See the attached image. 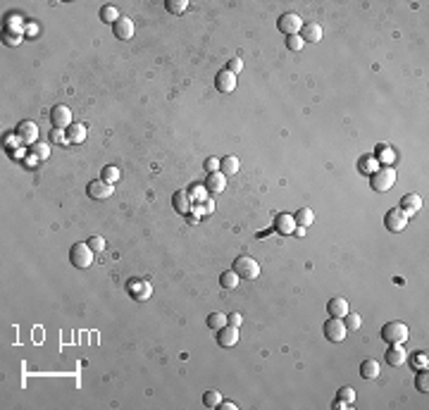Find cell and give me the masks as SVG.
<instances>
[{
  "instance_id": "34",
  "label": "cell",
  "mask_w": 429,
  "mask_h": 410,
  "mask_svg": "<svg viewBox=\"0 0 429 410\" xmlns=\"http://www.w3.org/2000/svg\"><path fill=\"white\" fill-rule=\"evenodd\" d=\"M303 45H306V41L300 38V34H296V36H286V48L291 53H300L303 50Z\"/></svg>"
},
{
  "instance_id": "31",
  "label": "cell",
  "mask_w": 429,
  "mask_h": 410,
  "mask_svg": "<svg viewBox=\"0 0 429 410\" xmlns=\"http://www.w3.org/2000/svg\"><path fill=\"white\" fill-rule=\"evenodd\" d=\"M100 179H103V182H108V184L119 182V167H115V165H108V167H103Z\"/></svg>"
},
{
  "instance_id": "25",
  "label": "cell",
  "mask_w": 429,
  "mask_h": 410,
  "mask_svg": "<svg viewBox=\"0 0 429 410\" xmlns=\"http://www.w3.org/2000/svg\"><path fill=\"white\" fill-rule=\"evenodd\" d=\"M219 284H222V289H236L239 286V274L234 270H226L219 274Z\"/></svg>"
},
{
  "instance_id": "38",
  "label": "cell",
  "mask_w": 429,
  "mask_h": 410,
  "mask_svg": "<svg viewBox=\"0 0 429 410\" xmlns=\"http://www.w3.org/2000/svg\"><path fill=\"white\" fill-rule=\"evenodd\" d=\"M413 365L417 367V370H427V353H422V351H417L413 355Z\"/></svg>"
},
{
  "instance_id": "41",
  "label": "cell",
  "mask_w": 429,
  "mask_h": 410,
  "mask_svg": "<svg viewBox=\"0 0 429 410\" xmlns=\"http://www.w3.org/2000/svg\"><path fill=\"white\" fill-rule=\"evenodd\" d=\"M360 172H363V174H372V172H374V160H372V158H363V160H360Z\"/></svg>"
},
{
  "instance_id": "23",
  "label": "cell",
  "mask_w": 429,
  "mask_h": 410,
  "mask_svg": "<svg viewBox=\"0 0 429 410\" xmlns=\"http://www.w3.org/2000/svg\"><path fill=\"white\" fill-rule=\"evenodd\" d=\"M293 220H296V224H298V227L308 229V227H310V224L315 222V213L310 210V208H300L298 213L293 215Z\"/></svg>"
},
{
  "instance_id": "39",
  "label": "cell",
  "mask_w": 429,
  "mask_h": 410,
  "mask_svg": "<svg viewBox=\"0 0 429 410\" xmlns=\"http://www.w3.org/2000/svg\"><path fill=\"white\" fill-rule=\"evenodd\" d=\"M226 69H229L232 74L243 72V60H241V58H232L229 62H226Z\"/></svg>"
},
{
  "instance_id": "6",
  "label": "cell",
  "mask_w": 429,
  "mask_h": 410,
  "mask_svg": "<svg viewBox=\"0 0 429 410\" xmlns=\"http://www.w3.org/2000/svg\"><path fill=\"white\" fill-rule=\"evenodd\" d=\"M127 293H129L134 300H141V303H143V300L150 298L153 286L148 284L146 279H136V277H134V279H129V281H127Z\"/></svg>"
},
{
  "instance_id": "2",
  "label": "cell",
  "mask_w": 429,
  "mask_h": 410,
  "mask_svg": "<svg viewBox=\"0 0 429 410\" xmlns=\"http://www.w3.org/2000/svg\"><path fill=\"white\" fill-rule=\"evenodd\" d=\"M408 337H410V331H408V327L400 320H391V322H386L384 327H382V339H384L386 344H406Z\"/></svg>"
},
{
  "instance_id": "1",
  "label": "cell",
  "mask_w": 429,
  "mask_h": 410,
  "mask_svg": "<svg viewBox=\"0 0 429 410\" xmlns=\"http://www.w3.org/2000/svg\"><path fill=\"white\" fill-rule=\"evenodd\" d=\"M393 184H396V169L389 167V165L374 169L370 174V186L377 191V193H384V191L393 189Z\"/></svg>"
},
{
  "instance_id": "35",
  "label": "cell",
  "mask_w": 429,
  "mask_h": 410,
  "mask_svg": "<svg viewBox=\"0 0 429 410\" xmlns=\"http://www.w3.org/2000/svg\"><path fill=\"white\" fill-rule=\"evenodd\" d=\"M22 38H24L22 31H10V29H5V34H3V41H5L8 45H19V43H22Z\"/></svg>"
},
{
  "instance_id": "27",
  "label": "cell",
  "mask_w": 429,
  "mask_h": 410,
  "mask_svg": "<svg viewBox=\"0 0 429 410\" xmlns=\"http://www.w3.org/2000/svg\"><path fill=\"white\" fill-rule=\"evenodd\" d=\"M119 17H122V15H119V10H117L115 5H105V8H100V22L115 24Z\"/></svg>"
},
{
  "instance_id": "7",
  "label": "cell",
  "mask_w": 429,
  "mask_h": 410,
  "mask_svg": "<svg viewBox=\"0 0 429 410\" xmlns=\"http://www.w3.org/2000/svg\"><path fill=\"white\" fill-rule=\"evenodd\" d=\"M346 334H348V329H346V324H343L341 317H332V320L324 322V337H327L329 341L341 344L343 339H346Z\"/></svg>"
},
{
  "instance_id": "40",
  "label": "cell",
  "mask_w": 429,
  "mask_h": 410,
  "mask_svg": "<svg viewBox=\"0 0 429 410\" xmlns=\"http://www.w3.org/2000/svg\"><path fill=\"white\" fill-rule=\"evenodd\" d=\"M203 167L208 169V174H210V172H219V167H222V160H217V158H208Z\"/></svg>"
},
{
  "instance_id": "16",
  "label": "cell",
  "mask_w": 429,
  "mask_h": 410,
  "mask_svg": "<svg viewBox=\"0 0 429 410\" xmlns=\"http://www.w3.org/2000/svg\"><path fill=\"white\" fill-rule=\"evenodd\" d=\"M112 31H115V36L119 38V41H129L131 36H134V22H131L129 17H119L115 24H112Z\"/></svg>"
},
{
  "instance_id": "15",
  "label": "cell",
  "mask_w": 429,
  "mask_h": 410,
  "mask_svg": "<svg viewBox=\"0 0 429 410\" xmlns=\"http://www.w3.org/2000/svg\"><path fill=\"white\" fill-rule=\"evenodd\" d=\"M386 363L389 365H393V367H400V365H406V360H408V355H406V348H403V344H391L389 348H386Z\"/></svg>"
},
{
  "instance_id": "22",
  "label": "cell",
  "mask_w": 429,
  "mask_h": 410,
  "mask_svg": "<svg viewBox=\"0 0 429 410\" xmlns=\"http://www.w3.org/2000/svg\"><path fill=\"white\" fill-rule=\"evenodd\" d=\"M296 227H298V224H296V220H293L291 215H279V217H276V232H279V234L289 236L296 232Z\"/></svg>"
},
{
  "instance_id": "28",
  "label": "cell",
  "mask_w": 429,
  "mask_h": 410,
  "mask_svg": "<svg viewBox=\"0 0 429 410\" xmlns=\"http://www.w3.org/2000/svg\"><path fill=\"white\" fill-rule=\"evenodd\" d=\"M165 8H167L169 15H182V12L189 10V0H167Z\"/></svg>"
},
{
  "instance_id": "4",
  "label": "cell",
  "mask_w": 429,
  "mask_h": 410,
  "mask_svg": "<svg viewBox=\"0 0 429 410\" xmlns=\"http://www.w3.org/2000/svg\"><path fill=\"white\" fill-rule=\"evenodd\" d=\"M232 270L239 274V279H246V281H253V279L260 277V265L255 263L250 255H239L234 260Z\"/></svg>"
},
{
  "instance_id": "18",
  "label": "cell",
  "mask_w": 429,
  "mask_h": 410,
  "mask_svg": "<svg viewBox=\"0 0 429 410\" xmlns=\"http://www.w3.org/2000/svg\"><path fill=\"white\" fill-rule=\"evenodd\" d=\"M422 208V198L417 196V193H406V196L400 198V210L410 217V215H415L417 210Z\"/></svg>"
},
{
  "instance_id": "46",
  "label": "cell",
  "mask_w": 429,
  "mask_h": 410,
  "mask_svg": "<svg viewBox=\"0 0 429 410\" xmlns=\"http://www.w3.org/2000/svg\"><path fill=\"white\" fill-rule=\"evenodd\" d=\"M65 139V136H62V129H55V132H53V141H62Z\"/></svg>"
},
{
  "instance_id": "44",
  "label": "cell",
  "mask_w": 429,
  "mask_h": 410,
  "mask_svg": "<svg viewBox=\"0 0 429 410\" xmlns=\"http://www.w3.org/2000/svg\"><path fill=\"white\" fill-rule=\"evenodd\" d=\"M348 405H350V403L341 401V398H336V401L332 403V408H334V410H343V408H348Z\"/></svg>"
},
{
  "instance_id": "11",
  "label": "cell",
  "mask_w": 429,
  "mask_h": 410,
  "mask_svg": "<svg viewBox=\"0 0 429 410\" xmlns=\"http://www.w3.org/2000/svg\"><path fill=\"white\" fill-rule=\"evenodd\" d=\"M17 139L24 141L27 146H34L38 139V126L34 124V122H29V119L19 122V124H17Z\"/></svg>"
},
{
  "instance_id": "36",
  "label": "cell",
  "mask_w": 429,
  "mask_h": 410,
  "mask_svg": "<svg viewBox=\"0 0 429 410\" xmlns=\"http://www.w3.org/2000/svg\"><path fill=\"white\" fill-rule=\"evenodd\" d=\"M86 243L93 253H103V250H105V239H103V236H91Z\"/></svg>"
},
{
  "instance_id": "32",
  "label": "cell",
  "mask_w": 429,
  "mask_h": 410,
  "mask_svg": "<svg viewBox=\"0 0 429 410\" xmlns=\"http://www.w3.org/2000/svg\"><path fill=\"white\" fill-rule=\"evenodd\" d=\"M415 389H417L420 394H427V391H429V374H427V370H420V372H417V377H415Z\"/></svg>"
},
{
  "instance_id": "42",
  "label": "cell",
  "mask_w": 429,
  "mask_h": 410,
  "mask_svg": "<svg viewBox=\"0 0 429 410\" xmlns=\"http://www.w3.org/2000/svg\"><path fill=\"white\" fill-rule=\"evenodd\" d=\"M34 155H36V158H48L51 150H48V146H34Z\"/></svg>"
},
{
  "instance_id": "43",
  "label": "cell",
  "mask_w": 429,
  "mask_h": 410,
  "mask_svg": "<svg viewBox=\"0 0 429 410\" xmlns=\"http://www.w3.org/2000/svg\"><path fill=\"white\" fill-rule=\"evenodd\" d=\"M226 322H229V324H234V327H241V322H243V317H241L239 313H232V315L226 317Z\"/></svg>"
},
{
  "instance_id": "45",
  "label": "cell",
  "mask_w": 429,
  "mask_h": 410,
  "mask_svg": "<svg viewBox=\"0 0 429 410\" xmlns=\"http://www.w3.org/2000/svg\"><path fill=\"white\" fill-rule=\"evenodd\" d=\"M219 408H224V410H236V403H232V401H222V403H219Z\"/></svg>"
},
{
  "instance_id": "33",
  "label": "cell",
  "mask_w": 429,
  "mask_h": 410,
  "mask_svg": "<svg viewBox=\"0 0 429 410\" xmlns=\"http://www.w3.org/2000/svg\"><path fill=\"white\" fill-rule=\"evenodd\" d=\"M224 324H229L226 322V315H222V313H212V315H208V327H210V329H222V327H224Z\"/></svg>"
},
{
  "instance_id": "5",
  "label": "cell",
  "mask_w": 429,
  "mask_h": 410,
  "mask_svg": "<svg viewBox=\"0 0 429 410\" xmlns=\"http://www.w3.org/2000/svg\"><path fill=\"white\" fill-rule=\"evenodd\" d=\"M276 29L282 31V34H286V36H296V34H300V29H303V19H300V15H296V12H284V15H279V19H276Z\"/></svg>"
},
{
  "instance_id": "8",
  "label": "cell",
  "mask_w": 429,
  "mask_h": 410,
  "mask_svg": "<svg viewBox=\"0 0 429 410\" xmlns=\"http://www.w3.org/2000/svg\"><path fill=\"white\" fill-rule=\"evenodd\" d=\"M51 124L55 129H69L72 126V110L67 105H55L51 110Z\"/></svg>"
},
{
  "instance_id": "24",
  "label": "cell",
  "mask_w": 429,
  "mask_h": 410,
  "mask_svg": "<svg viewBox=\"0 0 429 410\" xmlns=\"http://www.w3.org/2000/svg\"><path fill=\"white\" fill-rule=\"evenodd\" d=\"M84 139H86V126L84 124H72L67 129V141L69 143H84Z\"/></svg>"
},
{
  "instance_id": "12",
  "label": "cell",
  "mask_w": 429,
  "mask_h": 410,
  "mask_svg": "<svg viewBox=\"0 0 429 410\" xmlns=\"http://www.w3.org/2000/svg\"><path fill=\"white\" fill-rule=\"evenodd\" d=\"M215 86L219 93H234L236 91V74H232L229 69H222L215 76Z\"/></svg>"
},
{
  "instance_id": "21",
  "label": "cell",
  "mask_w": 429,
  "mask_h": 410,
  "mask_svg": "<svg viewBox=\"0 0 429 410\" xmlns=\"http://www.w3.org/2000/svg\"><path fill=\"white\" fill-rule=\"evenodd\" d=\"M360 377L363 379H377L379 377V363L374 358H365L360 363Z\"/></svg>"
},
{
  "instance_id": "17",
  "label": "cell",
  "mask_w": 429,
  "mask_h": 410,
  "mask_svg": "<svg viewBox=\"0 0 429 410\" xmlns=\"http://www.w3.org/2000/svg\"><path fill=\"white\" fill-rule=\"evenodd\" d=\"M172 205H174V210L179 215H189L191 210H193V203H191L189 191H176L174 196H172Z\"/></svg>"
},
{
  "instance_id": "30",
  "label": "cell",
  "mask_w": 429,
  "mask_h": 410,
  "mask_svg": "<svg viewBox=\"0 0 429 410\" xmlns=\"http://www.w3.org/2000/svg\"><path fill=\"white\" fill-rule=\"evenodd\" d=\"M341 320H343V324H346V329H348V331H358V329H360V324H363L360 315H358V313H350V310L341 317Z\"/></svg>"
},
{
  "instance_id": "19",
  "label": "cell",
  "mask_w": 429,
  "mask_h": 410,
  "mask_svg": "<svg viewBox=\"0 0 429 410\" xmlns=\"http://www.w3.org/2000/svg\"><path fill=\"white\" fill-rule=\"evenodd\" d=\"M300 38L303 41H310V43H320L322 41V27L320 24H315V22H310V24H303V29H300Z\"/></svg>"
},
{
  "instance_id": "26",
  "label": "cell",
  "mask_w": 429,
  "mask_h": 410,
  "mask_svg": "<svg viewBox=\"0 0 429 410\" xmlns=\"http://www.w3.org/2000/svg\"><path fill=\"white\" fill-rule=\"evenodd\" d=\"M222 172H224V174H236V172H239V158H236V155H226V158H222Z\"/></svg>"
},
{
  "instance_id": "10",
  "label": "cell",
  "mask_w": 429,
  "mask_h": 410,
  "mask_svg": "<svg viewBox=\"0 0 429 410\" xmlns=\"http://www.w3.org/2000/svg\"><path fill=\"white\" fill-rule=\"evenodd\" d=\"M384 224L389 232H403V229L408 227V215L400 210V208H393V210H389L384 217Z\"/></svg>"
},
{
  "instance_id": "3",
  "label": "cell",
  "mask_w": 429,
  "mask_h": 410,
  "mask_svg": "<svg viewBox=\"0 0 429 410\" xmlns=\"http://www.w3.org/2000/svg\"><path fill=\"white\" fill-rule=\"evenodd\" d=\"M69 263L77 267V270H86L93 265V250L88 248V243H72V248H69Z\"/></svg>"
},
{
  "instance_id": "20",
  "label": "cell",
  "mask_w": 429,
  "mask_h": 410,
  "mask_svg": "<svg viewBox=\"0 0 429 410\" xmlns=\"http://www.w3.org/2000/svg\"><path fill=\"white\" fill-rule=\"evenodd\" d=\"M327 313H329V317H343L346 313H348V300L341 298V296L332 298L327 303Z\"/></svg>"
},
{
  "instance_id": "37",
  "label": "cell",
  "mask_w": 429,
  "mask_h": 410,
  "mask_svg": "<svg viewBox=\"0 0 429 410\" xmlns=\"http://www.w3.org/2000/svg\"><path fill=\"white\" fill-rule=\"evenodd\" d=\"M336 398H341V401H346V403L353 405V403H356V391H353L350 387H341V389H339V394H336Z\"/></svg>"
},
{
  "instance_id": "13",
  "label": "cell",
  "mask_w": 429,
  "mask_h": 410,
  "mask_svg": "<svg viewBox=\"0 0 429 410\" xmlns=\"http://www.w3.org/2000/svg\"><path fill=\"white\" fill-rule=\"evenodd\" d=\"M217 344L224 346V348L236 346V344H239V327H234V324H224L222 329H217Z\"/></svg>"
},
{
  "instance_id": "14",
  "label": "cell",
  "mask_w": 429,
  "mask_h": 410,
  "mask_svg": "<svg viewBox=\"0 0 429 410\" xmlns=\"http://www.w3.org/2000/svg\"><path fill=\"white\" fill-rule=\"evenodd\" d=\"M226 186V176L224 172L219 169V172H210L208 174V179H205V191L208 193H212V196H217V193H222Z\"/></svg>"
},
{
  "instance_id": "9",
  "label": "cell",
  "mask_w": 429,
  "mask_h": 410,
  "mask_svg": "<svg viewBox=\"0 0 429 410\" xmlns=\"http://www.w3.org/2000/svg\"><path fill=\"white\" fill-rule=\"evenodd\" d=\"M112 191H115V186L108 182H103V179H93V182L86 186L88 198H93V200H105V198L112 196Z\"/></svg>"
},
{
  "instance_id": "29",
  "label": "cell",
  "mask_w": 429,
  "mask_h": 410,
  "mask_svg": "<svg viewBox=\"0 0 429 410\" xmlns=\"http://www.w3.org/2000/svg\"><path fill=\"white\" fill-rule=\"evenodd\" d=\"M219 403H222V394L210 389V391H205L203 394V405L205 408H219Z\"/></svg>"
}]
</instances>
